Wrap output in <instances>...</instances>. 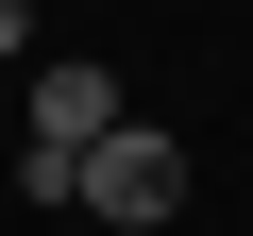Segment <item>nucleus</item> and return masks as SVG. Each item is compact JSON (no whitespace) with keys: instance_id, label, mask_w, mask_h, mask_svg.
I'll return each mask as SVG.
<instances>
[{"instance_id":"f257e3e1","label":"nucleus","mask_w":253,"mask_h":236,"mask_svg":"<svg viewBox=\"0 0 253 236\" xmlns=\"http://www.w3.org/2000/svg\"><path fill=\"white\" fill-rule=\"evenodd\" d=\"M169 202H186V152L152 135V118H118V135L84 152V219H135V236H152Z\"/></svg>"},{"instance_id":"f03ea898","label":"nucleus","mask_w":253,"mask_h":236,"mask_svg":"<svg viewBox=\"0 0 253 236\" xmlns=\"http://www.w3.org/2000/svg\"><path fill=\"white\" fill-rule=\"evenodd\" d=\"M34 135L51 152H101L118 135V68H34Z\"/></svg>"},{"instance_id":"7ed1b4c3","label":"nucleus","mask_w":253,"mask_h":236,"mask_svg":"<svg viewBox=\"0 0 253 236\" xmlns=\"http://www.w3.org/2000/svg\"><path fill=\"white\" fill-rule=\"evenodd\" d=\"M0 68H34V0H0Z\"/></svg>"}]
</instances>
